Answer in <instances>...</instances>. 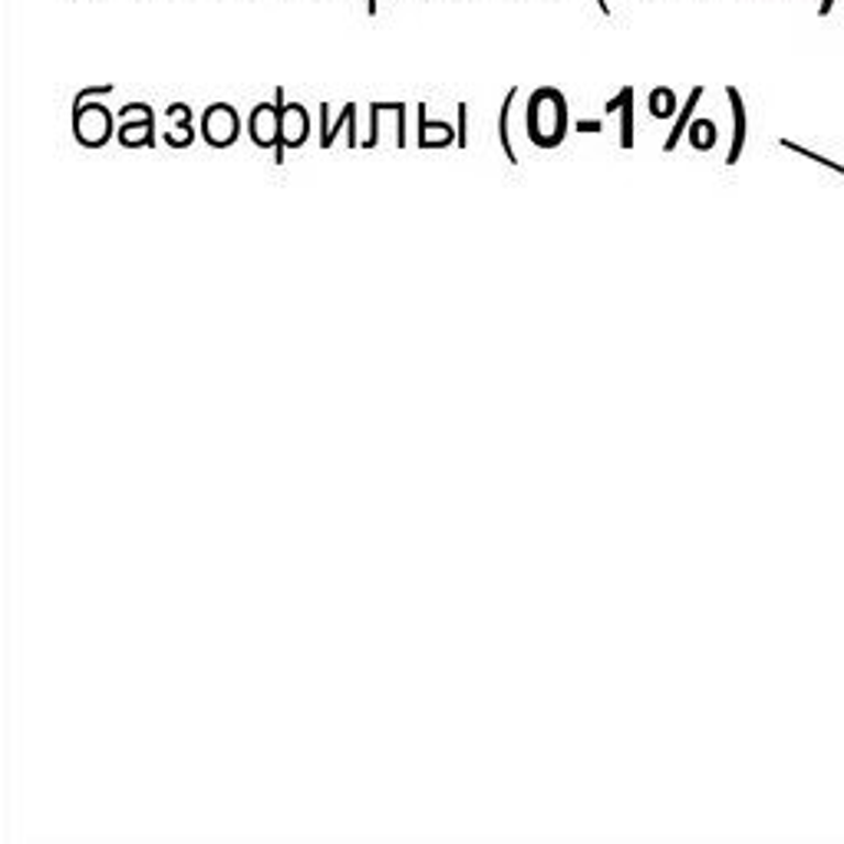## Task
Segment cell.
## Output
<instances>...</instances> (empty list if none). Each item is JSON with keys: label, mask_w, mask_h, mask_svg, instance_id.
Returning a JSON list of instances; mask_svg holds the SVG:
<instances>
[{"label": "cell", "mask_w": 844, "mask_h": 844, "mask_svg": "<svg viewBox=\"0 0 844 844\" xmlns=\"http://www.w3.org/2000/svg\"><path fill=\"white\" fill-rule=\"evenodd\" d=\"M238 132H241V119L234 112V106L228 102H211L201 116V139L211 145V149H228L238 142Z\"/></svg>", "instance_id": "277c9868"}, {"label": "cell", "mask_w": 844, "mask_h": 844, "mask_svg": "<svg viewBox=\"0 0 844 844\" xmlns=\"http://www.w3.org/2000/svg\"><path fill=\"white\" fill-rule=\"evenodd\" d=\"M624 102H621V112H624V129H621V145L631 149L634 145V89L624 86Z\"/></svg>", "instance_id": "8fae6325"}, {"label": "cell", "mask_w": 844, "mask_h": 844, "mask_svg": "<svg viewBox=\"0 0 844 844\" xmlns=\"http://www.w3.org/2000/svg\"><path fill=\"white\" fill-rule=\"evenodd\" d=\"M119 119L122 125L116 129V139L119 145L125 149H145L155 142V112L149 102H129L119 109Z\"/></svg>", "instance_id": "3957f363"}, {"label": "cell", "mask_w": 844, "mask_h": 844, "mask_svg": "<svg viewBox=\"0 0 844 844\" xmlns=\"http://www.w3.org/2000/svg\"><path fill=\"white\" fill-rule=\"evenodd\" d=\"M353 112H357V106H353V102H347V106L340 109L337 122H333V125H327V129H320V145H324V149H330V145H333L337 132L343 129V122H350V116H353Z\"/></svg>", "instance_id": "7c38bea8"}, {"label": "cell", "mask_w": 844, "mask_h": 844, "mask_svg": "<svg viewBox=\"0 0 844 844\" xmlns=\"http://www.w3.org/2000/svg\"><path fill=\"white\" fill-rule=\"evenodd\" d=\"M165 116L175 122V125L162 135L165 145H172V149H188L191 139H195V132H191V109H188L185 102H172V106L165 109Z\"/></svg>", "instance_id": "52a82bcc"}, {"label": "cell", "mask_w": 844, "mask_h": 844, "mask_svg": "<svg viewBox=\"0 0 844 844\" xmlns=\"http://www.w3.org/2000/svg\"><path fill=\"white\" fill-rule=\"evenodd\" d=\"M515 99H518V86H512V89H508L505 106H502V116H498V142H502V149H505L508 162H518V152H515V145H512V129H508V119H512V106H515Z\"/></svg>", "instance_id": "9c48e42d"}, {"label": "cell", "mask_w": 844, "mask_h": 844, "mask_svg": "<svg viewBox=\"0 0 844 844\" xmlns=\"http://www.w3.org/2000/svg\"><path fill=\"white\" fill-rule=\"evenodd\" d=\"M96 96H76L73 99V139L83 149H99L116 135V119L102 102H92Z\"/></svg>", "instance_id": "7a4b0ae2"}, {"label": "cell", "mask_w": 844, "mask_h": 844, "mask_svg": "<svg viewBox=\"0 0 844 844\" xmlns=\"http://www.w3.org/2000/svg\"><path fill=\"white\" fill-rule=\"evenodd\" d=\"M366 10H370V17H373V13H376V0H370V3H366Z\"/></svg>", "instance_id": "d6986e66"}, {"label": "cell", "mask_w": 844, "mask_h": 844, "mask_svg": "<svg viewBox=\"0 0 844 844\" xmlns=\"http://www.w3.org/2000/svg\"><path fill=\"white\" fill-rule=\"evenodd\" d=\"M248 135L257 149H274L277 162H284L281 149V106L277 102H257L248 119Z\"/></svg>", "instance_id": "5b68a950"}, {"label": "cell", "mask_w": 844, "mask_h": 844, "mask_svg": "<svg viewBox=\"0 0 844 844\" xmlns=\"http://www.w3.org/2000/svg\"><path fill=\"white\" fill-rule=\"evenodd\" d=\"M465 119H469V106L465 102H459V142L456 145H465V132H469V125H465Z\"/></svg>", "instance_id": "2e32d148"}, {"label": "cell", "mask_w": 844, "mask_h": 844, "mask_svg": "<svg viewBox=\"0 0 844 844\" xmlns=\"http://www.w3.org/2000/svg\"><path fill=\"white\" fill-rule=\"evenodd\" d=\"M598 7H601V13H604V17H611V3H607V0H598Z\"/></svg>", "instance_id": "ac0fdd59"}, {"label": "cell", "mask_w": 844, "mask_h": 844, "mask_svg": "<svg viewBox=\"0 0 844 844\" xmlns=\"http://www.w3.org/2000/svg\"><path fill=\"white\" fill-rule=\"evenodd\" d=\"M604 122L601 119H588V122H578V132H601Z\"/></svg>", "instance_id": "e0dca14e"}, {"label": "cell", "mask_w": 844, "mask_h": 844, "mask_svg": "<svg viewBox=\"0 0 844 844\" xmlns=\"http://www.w3.org/2000/svg\"><path fill=\"white\" fill-rule=\"evenodd\" d=\"M700 96H703V89H693V96H690V106L680 112V122L673 125V135L667 139V149H673V145L680 142V135H683V125H687V119H690V109H693V102H700Z\"/></svg>", "instance_id": "9a60e30c"}, {"label": "cell", "mask_w": 844, "mask_h": 844, "mask_svg": "<svg viewBox=\"0 0 844 844\" xmlns=\"http://www.w3.org/2000/svg\"><path fill=\"white\" fill-rule=\"evenodd\" d=\"M452 142H459L456 129L449 122H429L426 106H419V149H442Z\"/></svg>", "instance_id": "ba28073f"}, {"label": "cell", "mask_w": 844, "mask_h": 844, "mask_svg": "<svg viewBox=\"0 0 844 844\" xmlns=\"http://www.w3.org/2000/svg\"><path fill=\"white\" fill-rule=\"evenodd\" d=\"M673 112H677V96H673V89H667V86L654 89V92H650V116L670 119Z\"/></svg>", "instance_id": "30bf717a"}, {"label": "cell", "mask_w": 844, "mask_h": 844, "mask_svg": "<svg viewBox=\"0 0 844 844\" xmlns=\"http://www.w3.org/2000/svg\"><path fill=\"white\" fill-rule=\"evenodd\" d=\"M525 132L538 149H558L568 135V102L561 89L541 86L528 99L525 112Z\"/></svg>", "instance_id": "6da1fadb"}, {"label": "cell", "mask_w": 844, "mask_h": 844, "mask_svg": "<svg viewBox=\"0 0 844 844\" xmlns=\"http://www.w3.org/2000/svg\"><path fill=\"white\" fill-rule=\"evenodd\" d=\"M310 135V116L300 102L281 106V149H300Z\"/></svg>", "instance_id": "8992f818"}, {"label": "cell", "mask_w": 844, "mask_h": 844, "mask_svg": "<svg viewBox=\"0 0 844 844\" xmlns=\"http://www.w3.org/2000/svg\"><path fill=\"white\" fill-rule=\"evenodd\" d=\"M730 99H733V109H736V145H733L730 162H736V155H739V149H743V132H746V112H743V99H739L736 89H730Z\"/></svg>", "instance_id": "5bb4252c"}, {"label": "cell", "mask_w": 844, "mask_h": 844, "mask_svg": "<svg viewBox=\"0 0 844 844\" xmlns=\"http://www.w3.org/2000/svg\"><path fill=\"white\" fill-rule=\"evenodd\" d=\"M690 142H693L697 149H710V145L716 142V125H713V122H706V119L693 122V129H690Z\"/></svg>", "instance_id": "4fadbf2b"}]
</instances>
